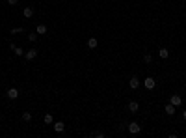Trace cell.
<instances>
[{
    "label": "cell",
    "instance_id": "6da1fadb",
    "mask_svg": "<svg viewBox=\"0 0 186 138\" xmlns=\"http://www.w3.org/2000/svg\"><path fill=\"white\" fill-rule=\"evenodd\" d=\"M140 131H141V127L138 125V121H130L129 123V133L130 135H138Z\"/></svg>",
    "mask_w": 186,
    "mask_h": 138
},
{
    "label": "cell",
    "instance_id": "7a4b0ae2",
    "mask_svg": "<svg viewBox=\"0 0 186 138\" xmlns=\"http://www.w3.org/2000/svg\"><path fill=\"white\" fill-rule=\"evenodd\" d=\"M143 86H145V88H147V90H153V88H155V86H156V80H155V78H153V77H147V78H145V80H143Z\"/></svg>",
    "mask_w": 186,
    "mask_h": 138
},
{
    "label": "cell",
    "instance_id": "3957f363",
    "mask_svg": "<svg viewBox=\"0 0 186 138\" xmlns=\"http://www.w3.org/2000/svg\"><path fill=\"white\" fill-rule=\"evenodd\" d=\"M6 95H7V99H17V97H19V90L17 88H9Z\"/></svg>",
    "mask_w": 186,
    "mask_h": 138
},
{
    "label": "cell",
    "instance_id": "277c9868",
    "mask_svg": "<svg viewBox=\"0 0 186 138\" xmlns=\"http://www.w3.org/2000/svg\"><path fill=\"white\" fill-rule=\"evenodd\" d=\"M169 103H171V105H175V106H181V105H183V97H181V95H171Z\"/></svg>",
    "mask_w": 186,
    "mask_h": 138
},
{
    "label": "cell",
    "instance_id": "5b68a950",
    "mask_svg": "<svg viewBox=\"0 0 186 138\" xmlns=\"http://www.w3.org/2000/svg\"><path fill=\"white\" fill-rule=\"evenodd\" d=\"M11 49H13V54H15V56H24V50H22L21 49V47H17V45H15V43H11Z\"/></svg>",
    "mask_w": 186,
    "mask_h": 138
},
{
    "label": "cell",
    "instance_id": "8992f818",
    "mask_svg": "<svg viewBox=\"0 0 186 138\" xmlns=\"http://www.w3.org/2000/svg\"><path fill=\"white\" fill-rule=\"evenodd\" d=\"M35 56H37V50H35V49H30V50H26V52H24L26 60H34Z\"/></svg>",
    "mask_w": 186,
    "mask_h": 138
},
{
    "label": "cell",
    "instance_id": "52a82bcc",
    "mask_svg": "<svg viewBox=\"0 0 186 138\" xmlns=\"http://www.w3.org/2000/svg\"><path fill=\"white\" fill-rule=\"evenodd\" d=\"M129 86L132 90H138V88H140V80H138V77H132V78H130V80H129Z\"/></svg>",
    "mask_w": 186,
    "mask_h": 138
},
{
    "label": "cell",
    "instance_id": "ba28073f",
    "mask_svg": "<svg viewBox=\"0 0 186 138\" xmlns=\"http://www.w3.org/2000/svg\"><path fill=\"white\" fill-rule=\"evenodd\" d=\"M129 110H130L132 114H136L138 110H140V105H138V101H130V103H129Z\"/></svg>",
    "mask_w": 186,
    "mask_h": 138
},
{
    "label": "cell",
    "instance_id": "9c48e42d",
    "mask_svg": "<svg viewBox=\"0 0 186 138\" xmlns=\"http://www.w3.org/2000/svg\"><path fill=\"white\" fill-rule=\"evenodd\" d=\"M158 56H160L162 60H166V58H169V50H168V49H164V47H162V49L158 50Z\"/></svg>",
    "mask_w": 186,
    "mask_h": 138
},
{
    "label": "cell",
    "instance_id": "30bf717a",
    "mask_svg": "<svg viewBox=\"0 0 186 138\" xmlns=\"http://www.w3.org/2000/svg\"><path fill=\"white\" fill-rule=\"evenodd\" d=\"M97 45H99L97 37H89L88 39V47H89V49H97Z\"/></svg>",
    "mask_w": 186,
    "mask_h": 138
},
{
    "label": "cell",
    "instance_id": "8fae6325",
    "mask_svg": "<svg viewBox=\"0 0 186 138\" xmlns=\"http://www.w3.org/2000/svg\"><path fill=\"white\" fill-rule=\"evenodd\" d=\"M63 129H65L63 121H56V123H54V131H56V133H63Z\"/></svg>",
    "mask_w": 186,
    "mask_h": 138
},
{
    "label": "cell",
    "instance_id": "7c38bea8",
    "mask_svg": "<svg viewBox=\"0 0 186 138\" xmlns=\"http://www.w3.org/2000/svg\"><path fill=\"white\" fill-rule=\"evenodd\" d=\"M175 108H177V106L171 105V103L166 105V112H168V116H173V114H175Z\"/></svg>",
    "mask_w": 186,
    "mask_h": 138
},
{
    "label": "cell",
    "instance_id": "4fadbf2b",
    "mask_svg": "<svg viewBox=\"0 0 186 138\" xmlns=\"http://www.w3.org/2000/svg\"><path fill=\"white\" fill-rule=\"evenodd\" d=\"M22 13H24V17H26V19L34 17V7H24V11H22Z\"/></svg>",
    "mask_w": 186,
    "mask_h": 138
},
{
    "label": "cell",
    "instance_id": "5bb4252c",
    "mask_svg": "<svg viewBox=\"0 0 186 138\" xmlns=\"http://www.w3.org/2000/svg\"><path fill=\"white\" fill-rule=\"evenodd\" d=\"M43 120H45V123H47V125L54 123V118H52V114H45V118H43Z\"/></svg>",
    "mask_w": 186,
    "mask_h": 138
},
{
    "label": "cell",
    "instance_id": "9a60e30c",
    "mask_svg": "<svg viewBox=\"0 0 186 138\" xmlns=\"http://www.w3.org/2000/svg\"><path fill=\"white\" fill-rule=\"evenodd\" d=\"M35 32H37V34H47V26H45V24H37Z\"/></svg>",
    "mask_w": 186,
    "mask_h": 138
},
{
    "label": "cell",
    "instance_id": "2e32d148",
    "mask_svg": "<svg viewBox=\"0 0 186 138\" xmlns=\"http://www.w3.org/2000/svg\"><path fill=\"white\" fill-rule=\"evenodd\" d=\"M35 39H37V32H32V34L28 35V41H32V43H35Z\"/></svg>",
    "mask_w": 186,
    "mask_h": 138
},
{
    "label": "cell",
    "instance_id": "e0dca14e",
    "mask_svg": "<svg viewBox=\"0 0 186 138\" xmlns=\"http://www.w3.org/2000/svg\"><path fill=\"white\" fill-rule=\"evenodd\" d=\"M143 62H145V64H151V62H153V56H151V54H145V56H143Z\"/></svg>",
    "mask_w": 186,
    "mask_h": 138
},
{
    "label": "cell",
    "instance_id": "ac0fdd59",
    "mask_svg": "<svg viewBox=\"0 0 186 138\" xmlns=\"http://www.w3.org/2000/svg\"><path fill=\"white\" fill-rule=\"evenodd\" d=\"M22 120H24V121H30L32 120V114L30 112H24V114H22Z\"/></svg>",
    "mask_w": 186,
    "mask_h": 138
},
{
    "label": "cell",
    "instance_id": "d6986e66",
    "mask_svg": "<svg viewBox=\"0 0 186 138\" xmlns=\"http://www.w3.org/2000/svg\"><path fill=\"white\" fill-rule=\"evenodd\" d=\"M21 32H22L21 26H19V28H13V30H11V34H21Z\"/></svg>",
    "mask_w": 186,
    "mask_h": 138
},
{
    "label": "cell",
    "instance_id": "ffe728a7",
    "mask_svg": "<svg viewBox=\"0 0 186 138\" xmlns=\"http://www.w3.org/2000/svg\"><path fill=\"white\" fill-rule=\"evenodd\" d=\"M93 136H97V138H104V133H101V131H97Z\"/></svg>",
    "mask_w": 186,
    "mask_h": 138
},
{
    "label": "cell",
    "instance_id": "44dd1931",
    "mask_svg": "<svg viewBox=\"0 0 186 138\" xmlns=\"http://www.w3.org/2000/svg\"><path fill=\"white\" fill-rule=\"evenodd\" d=\"M7 4H9V6H15V4H19V0H7Z\"/></svg>",
    "mask_w": 186,
    "mask_h": 138
},
{
    "label": "cell",
    "instance_id": "7402d4cb",
    "mask_svg": "<svg viewBox=\"0 0 186 138\" xmlns=\"http://www.w3.org/2000/svg\"><path fill=\"white\" fill-rule=\"evenodd\" d=\"M183 118H184V120H186V110H183Z\"/></svg>",
    "mask_w": 186,
    "mask_h": 138
},
{
    "label": "cell",
    "instance_id": "603a6c76",
    "mask_svg": "<svg viewBox=\"0 0 186 138\" xmlns=\"http://www.w3.org/2000/svg\"><path fill=\"white\" fill-rule=\"evenodd\" d=\"M184 54H186V52H184Z\"/></svg>",
    "mask_w": 186,
    "mask_h": 138
}]
</instances>
